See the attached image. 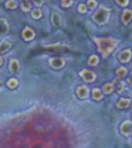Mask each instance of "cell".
I'll use <instances>...</instances> for the list:
<instances>
[{
  "label": "cell",
  "mask_w": 132,
  "mask_h": 148,
  "mask_svg": "<svg viewBox=\"0 0 132 148\" xmlns=\"http://www.w3.org/2000/svg\"><path fill=\"white\" fill-rule=\"evenodd\" d=\"M94 41L96 42V45H97L100 52H101L102 56H103L105 58H107L114 51V48L118 46V41H116L115 39H111V38H107V39L95 38Z\"/></svg>",
  "instance_id": "cell-1"
},
{
  "label": "cell",
  "mask_w": 132,
  "mask_h": 148,
  "mask_svg": "<svg viewBox=\"0 0 132 148\" xmlns=\"http://www.w3.org/2000/svg\"><path fill=\"white\" fill-rule=\"evenodd\" d=\"M109 13H111L109 12V9H107V7L103 5H101L99 7V10L94 13L93 19L99 24H106L108 22V18H109Z\"/></svg>",
  "instance_id": "cell-2"
},
{
  "label": "cell",
  "mask_w": 132,
  "mask_h": 148,
  "mask_svg": "<svg viewBox=\"0 0 132 148\" xmlns=\"http://www.w3.org/2000/svg\"><path fill=\"white\" fill-rule=\"evenodd\" d=\"M80 77H82L85 82H94L95 81V78H96V75L93 72V71H90V70H82L80 71Z\"/></svg>",
  "instance_id": "cell-3"
},
{
  "label": "cell",
  "mask_w": 132,
  "mask_h": 148,
  "mask_svg": "<svg viewBox=\"0 0 132 148\" xmlns=\"http://www.w3.org/2000/svg\"><path fill=\"white\" fill-rule=\"evenodd\" d=\"M131 58H132V51L131 49H124L118 56L119 62H121V63H129L131 60Z\"/></svg>",
  "instance_id": "cell-4"
},
{
  "label": "cell",
  "mask_w": 132,
  "mask_h": 148,
  "mask_svg": "<svg viewBox=\"0 0 132 148\" xmlns=\"http://www.w3.org/2000/svg\"><path fill=\"white\" fill-rule=\"evenodd\" d=\"M120 130L122 132V135L125 136H130L132 134V123L130 121H125L121 125H120Z\"/></svg>",
  "instance_id": "cell-5"
},
{
  "label": "cell",
  "mask_w": 132,
  "mask_h": 148,
  "mask_svg": "<svg viewBox=\"0 0 132 148\" xmlns=\"http://www.w3.org/2000/svg\"><path fill=\"white\" fill-rule=\"evenodd\" d=\"M76 94H77V97L79 99H86L88 95H89V88H88L86 86H80V87L77 88Z\"/></svg>",
  "instance_id": "cell-6"
},
{
  "label": "cell",
  "mask_w": 132,
  "mask_h": 148,
  "mask_svg": "<svg viewBox=\"0 0 132 148\" xmlns=\"http://www.w3.org/2000/svg\"><path fill=\"white\" fill-rule=\"evenodd\" d=\"M49 64L54 69H61L63 66L65 65V60L63 58H52L49 60Z\"/></svg>",
  "instance_id": "cell-7"
},
{
  "label": "cell",
  "mask_w": 132,
  "mask_h": 148,
  "mask_svg": "<svg viewBox=\"0 0 132 148\" xmlns=\"http://www.w3.org/2000/svg\"><path fill=\"white\" fill-rule=\"evenodd\" d=\"M22 36H23V39L27 40V41H30L35 38V32L31 28H25L23 33H22Z\"/></svg>",
  "instance_id": "cell-8"
},
{
  "label": "cell",
  "mask_w": 132,
  "mask_h": 148,
  "mask_svg": "<svg viewBox=\"0 0 132 148\" xmlns=\"http://www.w3.org/2000/svg\"><path fill=\"white\" fill-rule=\"evenodd\" d=\"M130 105H131V100L127 99V98H122V99H120L118 102H116V107H118L119 110H125Z\"/></svg>",
  "instance_id": "cell-9"
},
{
  "label": "cell",
  "mask_w": 132,
  "mask_h": 148,
  "mask_svg": "<svg viewBox=\"0 0 132 148\" xmlns=\"http://www.w3.org/2000/svg\"><path fill=\"white\" fill-rule=\"evenodd\" d=\"M9 68H10V71H11V72H13V73H17V72H19V69H20L19 62L17 60V59H11Z\"/></svg>",
  "instance_id": "cell-10"
},
{
  "label": "cell",
  "mask_w": 132,
  "mask_h": 148,
  "mask_svg": "<svg viewBox=\"0 0 132 148\" xmlns=\"http://www.w3.org/2000/svg\"><path fill=\"white\" fill-rule=\"evenodd\" d=\"M50 21H52L53 25H55V27H59V25L61 24V16H60L59 13L53 12V13H52V16H50Z\"/></svg>",
  "instance_id": "cell-11"
},
{
  "label": "cell",
  "mask_w": 132,
  "mask_h": 148,
  "mask_svg": "<svg viewBox=\"0 0 132 148\" xmlns=\"http://www.w3.org/2000/svg\"><path fill=\"white\" fill-rule=\"evenodd\" d=\"M45 48H47V49H52V51H55V52H58V51H64V49H69L67 46L60 45V43H58V45H46Z\"/></svg>",
  "instance_id": "cell-12"
},
{
  "label": "cell",
  "mask_w": 132,
  "mask_h": 148,
  "mask_svg": "<svg viewBox=\"0 0 132 148\" xmlns=\"http://www.w3.org/2000/svg\"><path fill=\"white\" fill-rule=\"evenodd\" d=\"M131 19H132V11H131V10H125V11L122 12V16H121L122 23L127 24Z\"/></svg>",
  "instance_id": "cell-13"
},
{
  "label": "cell",
  "mask_w": 132,
  "mask_h": 148,
  "mask_svg": "<svg viewBox=\"0 0 132 148\" xmlns=\"http://www.w3.org/2000/svg\"><path fill=\"white\" fill-rule=\"evenodd\" d=\"M7 32H9V24H7V21L4 19V18H0V35H3Z\"/></svg>",
  "instance_id": "cell-14"
},
{
  "label": "cell",
  "mask_w": 132,
  "mask_h": 148,
  "mask_svg": "<svg viewBox=\"0 0 132 148\" xmlns=\"http://www.w3.org/2000/svg\"><path fill=\"white\" fill-rule=\"evenodd\" d=\"M102 98H103L102 90L99 89V88H95V89L93 90V99L96 100V101H100V100H102Z\"/></svg>",
  "instance_id": "cell-15"
},
{
  "label": "cell",
  "mask_w": 132,
  "mask_h": 148,
  "mask_svg": "<svg viewBox=\"0 0 132 148\" xmlns=\"http://www.w3.org/2000/svg\"><path fill=\"white\" fill-rule=\"evenodd\" d=\"M11 48V42L9 41H3L0 42V53H5Z\"/></svg>",
  "instance_id": "cell-16"
},
{
  "label": "cell",
  "mask_w": 132,
  "mask_h": 148,
  "mask_svg": "<svg viewBox=\"0 0 132 148\" xmlns=\"http://www.w3.org/2000/svg\"><path fill=\"white\" fill-rule=\"evenodd\" d=\"M113 86H114V90H115L116 93L124 92V88H125V86H124V83L121 82V81H116V82L113 83Z\"/></svg>",
  "instance_id": "cell-17"
},
{
  "label": "cell",
  "mask_w": 132,
  "mask_h": 148,
  "mask_svg": "<svg viewBox=\"0 0 132 148\" xmlns=\"http://www.w3.org/2000/svg\"><path fill=\"white\" fill-rule=\"evenodd\" d=\"M102 92L106 93V94L113 93V92H114V86H113V83H106V84L103 86V88H102Z\"/></svg>",
  "instance_id": "cell-18"
},
{
  "label": "cell",
  "mask_w": 132,
  "mask_h": 148,
  "mask_svg": "<svg viewBox=\"0 0 132 148\" xmlns=\"http://www.w3.org/2000/svg\"><path fill=\"white\" fill-rule=\"evenodd\" d=\"M126 75H127V69L124 68V66H121V68H119L118 70H116V77L118 78H122Z\"/></svg>",
  "instance_id": "cell-19"
},
{
  "label": "cell",
  "mask_w": 132,
  "mask_h": 148,
  "mask_svg": "<svg viewBox=\"0 0 132 148\" xmlns=\"http://www.w3.org/2000/svg\"><path fill=\"white\" fill-rule=\"evenodd\" d=\"M88 64L91 65V66H96V65L99 64V57L95 56V54L90 56L89 59H88Z\"/></svg>",
  "instance_id": "cell-20"
},
{
  "label": "cell",
  "mask_w": 132,
  "mask_h": 148,
  "mask_svg": "<svg viewBox=\"0 0 132 148\" xmlns=\"http://www.w3.org/2000/svg\"><path fill=\"white\" fill-rule=\"evenodd\" d=\"M31 16H33V18H35V19H39V18L42 17V11H41L40 9H35V10H33V12H31Z\"/></svg>",
  "instance_id": "cell-21"
},
{
  "label": "cell",
  "mask_w": 132,
  "mask_h": 148,
  "mask_svg": "<svg viewBox=\"0 0 132 148\" xmlns=\"http://www.w3.org/2000/svg\"><path fill=\"white\" fill-rule=\"evenodd\" d=\"M17 86H18V81L16 78H10L9 82H7V87L12 88V89H13V88H16Z\"/></svg>",
  "instance_id": "cell-22"
},
{
  "label": "cell",
  "mask_w": 132,
  "mask_h": 148,
  "mask_svg": "<svg viewBox=\"0 0 132 148\" xmlns=\"http://www.w3.org/2000/svg\"><path fill=\"white\" fill-rule=\"evenodd\" d=\"M6 7H7V9H11V10L16 9V7H17V1H16V0H9V1L6 3Z\"/></svg>",
  "instance_id": "cell-23"
},
{
  "label": "cell",
  "mask_w": 132,
  "mask_h": 148,
  "mask_svg": "<svg viewBox=\"0 0 132 148\" xmlns=\"http://www.w3.org/2000/svg\"><path fill=\"white\" fill-rule=\"evenodd\" d=\"M22 10L23 11H30L31 10V4L29 1H24L23 4H22Z\"/></svg>",
  "instance_id": "cell-24"
},
{
  "label": "cell",
  "mask_w": 132,
  "mask_h": 148,
  "mask_svg": "<svg viewBox=\"0 0 132 148\" xmlns=\"http://www.w3.org/2000/svg\"><path fill=\"white\" fill-rule=\"evenodd\" d=\"M88 7H89V9H95V7H96L97 6V1H96V0H88Z\"/></svg>",
  "instance_id": "cell-25"
},
{
  "label": "cell",
  "mask_w": 132,
  "mask_h": 148,
  "mask_svg": "<svg viewBox=\"0 0 132 148\" xmlns=\"http://www.w3.org/2000/svg\"><path fill=\"white\" fill-rule=\"evenodd\" d=\"M86 10H88V7H86V5H85V4H80V5L78 6V11H79L80 13H85V12H86Z\"/></svg>",
  "instance_id": "cell-26"
},
{
  "label": "cell",
  "mask_w": 132,
  "mask_h": 148,
  "mask_svg": "<svg viewBox=\"0 0 132 148\" xmlns=\"http://www.w3.org/2000/svg\"><path fill=\"white\" fill-rule=\"evenodd\" d=\"M61 5L64 7H69L72 5V0H61Z\"/></svg>",
  "instance_id": "cell-27"
},
{
  "label": "cell",
  "mask_w": 132,
  "mask_h": 148,
  "mask_svg": "<svg viewBox=\"0 0 132 148\" xmlns=\"http://www.w3.org/2000/svg\"><path fill=\"white\" fill-rule=\"evenodd\" d=\"M120 6H127L129 5V0H115Z\"/></svg>",
  "instance_id": "cell-28"
},
{
  "label": "cell",
  "mask_w": 132,
  "mask_h": 148,
  "mask_svg": "<svg viewBox=\"0 0 132 148\" xmlns=\"http://www.w3.org/2000/svg\"><path fill=\"white\" fill-rule=\"evenodd\" d=\"M34 4H35L36 6H41V5L43 4V0H34Z\"/></svg>",
  "instance_id": "cell-29"
},
{
  "label": "cell",
  "mask_w": 132,
  "mask_h": 148,
  "mask_svg": "<svg viewBox=\"0 0 132 148\" xmlns=\"http://www.w3.org/2000/svg\"><path fill=\"white\" fill-rule=\"evenodd\" d=\"M127 82H129L130 86H132V72H131V75H130V77H129V81H127Z\"/></svg>",
  "instance_id": "cell-30"
},
{
  "label": "cell",
  "mask_w": 132,
  "mask_h": 148,
  "mask_svg": "<svg viewBox=\"0 0 132 148\" xmlns=\"http://www.w3.org/2000/svg\"><path fill=\"white\" fill-rule=\"evenodd\" d=\"M3 63H4V59H3L1 57H0V66H1V65H3Z\"/></svg>",
  "instance_id": "cell-31"
},
{
  "label": "cell",
  "mask_w": 132,
  "mask_h": 148,
  "mask_svg": "<svg viewBox=\"0 0 132 148\" xmlns=\"http://www.w3.org/2000/svg\"><path fill=\"white\" fill-rule=\"evenodd\" d=\"M0 86H1V81H0Z\"/></svg>",
  "instance_id": "cell-32"
}]
</instances>
